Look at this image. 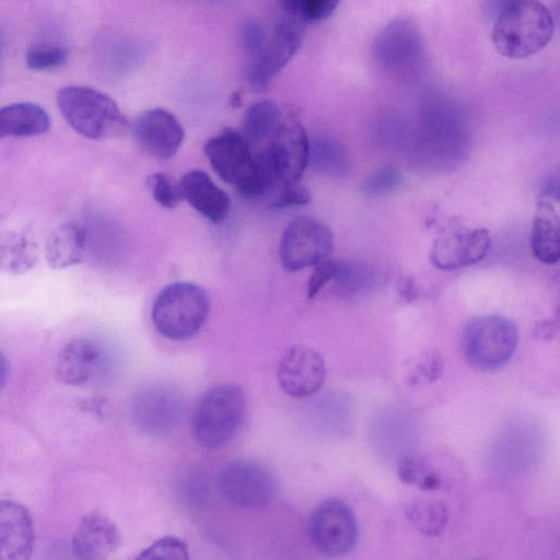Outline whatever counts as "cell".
I'll return each instance as SVG.
<instances>
[{
  "label": "cell",
  "instance_id": "6da1fadb",
  "mask_svg": "<svg viewBox=\"0 0 560 560\" xmlns=\"http://www.w3.org/2000/svg\"><path fill=\"white\" fill-rule=\"evenodd\" d=\"M492 42L510 59H523L542 50L551 40L553 19L539 0H522L493 22Z\"/></svg>",
  "mask_w": 560,
  "mask_h": 560
},
{
  "label": "cell",
  "instance_id": "7a4b0ae2",
  "mask_svg": "<svg viewBox=\"0 0 560 560\" xmlns=\"http://www.w3.org/2000/svg\"><path fill=\"white\" fill-rule=\"evenodd\" d=\"M57 105L69 126L89 139L116 136L128 124L116 102L92 88L65 86L57 94Z\"/></svg>",
  "mask_w": 560,
  "mask_h": 560
},
{
  "label": "cell",
  "instance_id": "3957f363",
  "mask_svg": "<svg viewBox=\"0 0 560 560\" xmlns=\"http://www.w3.org/2000/svg\"><path fill=\"white\" fill-rule=\"evenodd\" d=\"M246 396L236 384H222L208 389L197 402L191 418L196 442L205 448L226 444L244 418Z\"/></svg>",
  "mask_w": 560,
  "mask_h": 560
},
{
  "label": "cell",
  "instance_id": "277c9868",
  "mask_svg": "<svg viewBox=\"0 0 560 560\" xmlns=\"http://www.w3.org/2000/svg\"><path fill=\"white\" fill-rule=\"evenodd\" d=\"M209 311L210 298L203 288L191 282H174L156 296L152 306V320L165 338L184 340L201 329Z\"/></svg>",
  "mask_w": 560,
  "mask_h": 560
},
{
  "label": "cell",
  "instance_id": "5b68a950",
  "mask_svg": "<svg viewBox=\"0 0 560 560\" xmlns=\"http://www.w3.org/2000/svg\"><path fill=\"white\" fill-rule=\"evenodd\" d=\"M517 343L516 326L500 315L474 317L463 330L464 357L472 368L481 371H494L505 365Z\"/></svg>",
  "mask_w": 560,
  "mask_h": 560
},
{
  "label": "cell",
  "instance_id": "8992f818",
  "mask_svg": "<svg viewBox=\"0 0 560 560\" xmlns=\"http://www.w3.org/2000/svg\"><path fill=\"white\" fill-rule=\"evenodd\" d=\"M372 52L382 70L399 79L418 75L425 62L421 32L412 20L406 18L390 21L380 31Z\"/></svg>",
  "mask_w": 560,
  "mask_h": 560
},
{
  "label": "cell",
  "instance_id": "52a82bcc",
  "mask_svg": "<svg viewBox=\"0 0 560 560\" xmlns=\"http://www.w3.org/2000/svg\"><path fill=\"white\" fill-rule=\"evenodd\" d=\"M218 486L222 497L242 509H260L269 503L276 490L272 471L254 459H236L220 471Z\"/></svg>",
  "mask_w": 560,
  "mask_h": 560
},
{
  "label": "cell",
  "instance_id": "ba28073f",
  "mask_svg": "<svg viewBox=\"0 0 560 560\" xmlns=\"http://www.w3.org/2000/svg\"><path fill=\"white\" fill-rule=\"evenodd\" d=\"M304 23L298 18L281 19L258 57L248 65L247 83L252 91H268L273 79L293 58L302 45Z\"/></svg>",
  "mask_w": 560,
  "mask_h": 560
},
{
  "label": "cell",
  "instance_id": "9c48e42d",
  "mask_svg": "<svg viewBox=\"0 0 560 560\" xmlns=\"http://www.w3.org/2000/svg\"><path fill=\"white\" fill-rule=\"evenodd\" d=\"M314 547L329 557L349 553L359 537L358 522L351 508L342 500L323 501L312 513L308 526Z\"/></svg>",
  "mask_w": 560,
  "mask_h": 560
},
{
  "label": "cell",
  "instance_id": "30bf717a",
  "mask_svg": "<svg viewBox=\"0 0 560 560\" xmlns=\"http://www.w3.org/2000/svg\"><path fill=\"white\" fill-rule=\"evenodd\" d=\"M334 235L324 223L308 217L293 220L281 237L279 255L287 270L298 271L328 258Z\"/></svg>",
  "mask_w": 560,
  "mask_h": 560
},
{
  "label": "cell",
  "instance_id": "8fae6325",
  "mask_svg": "<svg viewBox=\"0 0 560 560\" xmlns=\"http://www.w3.org/2000/svg\"><path fill=\"white\" fill-rule=\"evenodd\" d=\"M205 154L218 176L245 197H249L255 177V160L249 142L235 130L226 129L205 144Z\"/></svg>",
  "mask_w": 560,
  "mask_h": 560
},
{
  "label": "cell",
  "instance_id": "7c38bea8",
  "mask_svg": "<svg viewBox=\"0 0 560 560\" xmlns=\"http://www.w3.org/2000/svg\"><path fill=\"white\" fill-rule=\"evenodd\" d=\"M490 246L491 238L487 229L450 223L435 236L430 257L436 268L455 270L479 262Z\"/></svg>",
  "mask_w": 560,
  "mask_h": 560
},
{
  "label": "cell",
  "instance_id": "4fadbf2b",
  "mask_svg": "<svg viewBox=\"0 0 560 560\" xmlns=\"http://www.w3.org/2000/svg\"><path fill=\"white\" fill-rule=\"evenodd\" d=\"M185 412L182 394L171 385L154 384L138 392L132 400L136 424L151 435H165L180 422Z\"/></svg>",
  "mask_w": 560,
  "mask_h": 560
},
{
  "label": "cell",
  "instance_id": "5bb4252c",
  "mask_svg": "<svg viewBox=\"0 0 560 560\" xmlns=\"http://www.w3.org/2000/svg\"><path fill=\"white\" fill-rule=\"evenodd\" d=\"M132 135L139 147L158 160L173 158L185 138L180 122L163 108H152L137 116Z\"/></svg>",
  "mask_w": 560,
  "mask_h": 560
},
{
  "label": "cell",
  "instance_id": "9a60e30c",
  "mask_svg": "<svg viewBox=\"0 0 560 560\" xmlns=\"http://www.w3.org/2000/svg\"><path fill=\"white\" fill-rule=\"evenodd\" d=\"M326 376L325 361L320 353L306 346H294L283 354L278 369V383L292 397L315 394Z\"/></svg>",
  "mask_w": 560,
  "mask_h": 560
},
{
  "label": "cell",
  "instance_id": "2e32d148",
  "mask_svg": "<svg viewBox=\"0 0 560 560\" xmlns=\"http://www.w3.org/2000/svg\"><path fill=\"white\" fill-rule=\"evenodd\" d=\"M121 537L116 524L104 513L85 514L72 536V551L83 560L108 558L120 546Z\"/></svg>",
  "mask_w": 560,
  "mask_h": 560
},
{
  "label": "cell",
  "instance_id": "e0dca14e",
  "mask_svg": "<svg viewBox=\"0 0 560 560\" xmlns=\"http://www.w3.org/2000/svg\"><path fill=\"white\" fill-rule=\"evenodd\" d=\"M35 532L28 510L13 500H0V560L31 557Z\"/></svg>",
  "mask_w": 560,
  "mask_h": 560
},
{
  "label": "cell",
  "instance_id": "ac0fdd59",
  "mask_svg": "<svg viewBox=\"0 0 560 560\" xmlns=\"http://www.w3.org/2000/svg\"><path fill=\"white\" fill-rule=\"evenodd\" d=\"M267 145L278 161L285 182H299L310 159V138L302 124L294 118L281 121Z\"/></svg>",
  "mask_w": 560,
  "mask_h": 560
},
{
  "label": "cell",
  "instance_id": "d6986e66",
  "mask_svg": "<svg viewBox=\"0 0 560 560\" xmlns=\"http://www.w3.org/2000/svg\"><path fill=\"white\" fill-rule=\"evenodd\" d=\"M179 186L183 199L202 217L214 224L225 220L230 211V198L207 173L189 171L180 178Z\"/></svg>",
  "mask_w": 560,
  "mask_h": 560
},
{
  "label": "cell",
  "instance_id": "ffe728a7",
  "mask_svg": "<svg viewBox=\"0 0 560 560\" xmlns=\"http://www.w3.org/2000/svg\"><path fill=\"white\" fill-rule=\"evenodd\" d=\"M103 353L93 341L78 338L69 341L57 359V378L68 385H81L94 376Z\"/></svg>",
  "mask_w": 560,
  "mask_h": 560
},
{
  "label": "cell",
  "instance_id": "44dd1931",
  "mask_svg": "<svg viewBox=\"0 0 560 560\" xmlns=\"http://www.w3.org/2000/svg\"><path fill=\"white\" fill-rule=\"evenodd\" d=\"M88 245L85 229L73 221L59 224L46 242V258L54 269L74 266L84 257Z\"/></svg>",
  "mask_w": 560,
  "mask_h": 560
},
{
  "label": "cell",
  "instance_id": "7402d4cb",
  "mask_svg": "<svg viewBox=\"0 0 560 560\" xmlns=\"http://www.w3.org/2000/svg\"><path fill=\"white\" fill-rule=\"evenodd\" d=\"M49 128L47 112L35 103L20 102L0 107V139L38 136Z\"/></svg>",
  "mask_w": 560,
  "mask_h": 560
},
{
  "label": "cell",
  "instance_id": "603a6c76",
  "mask_svg": "<svg viewBox=\"0 0 560 560\" xmlns=\"http://www.w3.org/2000/svg\"><path fill=\"white\" fill-rule=\"evenodd\" d=\"M38 245L31 232L5 231L0 234V270L20 275L32 269L38 259Z\"/></svg>",
  "mask_w": 560,
  "mask_h": 560
},
{
  "label": "cell",
  "instance_id": "cb8c5ba5",
  "mask_svg": "<svg viewBox=\"0 0 560 560\" xmlns=\"http://www.w3.org/2000/svg\"><path fill=\"white\" fill-rule=\"evenodd\" d=\"M404 511L413 528L428 537L441 535L448 522L447 508L439 500L417 498L410 500Z\"/></svg>",
  "mask_w": 560,
  "mask_h": 560
},
{
  "label": "cell",
  "instance_id": "d4e9b609",
  "mask_svg": "<svg viewBox=\"0 0 560 560\" xmlns=\"http://www.w3.org/2000/svg\"><path fill=\"white\" fill-rule=\"evenodd\" d=\"M281 124V109L270 100L252 104L244 116L243 136L249 143H256L272 137Z\"/></svg>",
  "mask_w": 560,
  "mask_h": 560
},
{
  "label": "cell",
  "instance_id": "484cf974",
  "mask_svg": "<svg viewBox=\"0 0 560 560\" xmlns=\"http://www.w3.org/2000/svg\"><path fill=\"white\" fill-rule=\"evenodd\" d=\"M308 164L331 176H342L349 171V158L345 148L338 141L326 137L310 140Z\"/></svg>",
  "mask_w": 560,
  "mask_h": 560
},
{
  "label": "cell",
  "instance_id": "4316f807",
  "mask_svg": "<svg viewBox=\"0 0 560 560\" xmlns=\"http://www.w3.org/2000/svg\"><path fill=\"white\" fill-rule=\"evenodd\" d=\"M532 249L541 262L553 265L560 258V231L558 221L546 215L535 218L532 231Z\"/></svg>",
  "mask_w": 560,
  "mask_h": 560
},
{
  "label": "cell",
  "instance_id": "83f0119b",
  "mask_svg": "<svg viewBox=\"0 0 560 560\" xmlns=\"http://www.w3.org/2000/svg\"><path fill=\"white\" fill-rule=\"evenodd\" d=\"M397 474L400 481L423 491H435L443 483L435 469L423 457L417 455L401 458L397 466Z\"/></svg>",
  "mask_w": 560,
  "mask_h": 560
},
{
  "label": "cell",
  "instance_id": "f1b7e54d",
  "mask_svg": "<svg viewBox=\"0 0 560 560\" xmlns=\"http://www.w3.org/2000/svg\"><path fill=\"white\" fill-rule=\"evenodd\" d=\"M26 65L35 71L54 70L68 60V50L57 44L42 43L31 46L25 55Z\"/></svg>",
  "mask_w": 560,
  "mask_h": 560
},
{
  "label": "cell",
  "instance_id": "f546056e",
  "mask_svg": "<svg viewBox=\"0 0 560 560\" xmlns=\"http://www.w3.org/2000/svg\"><path fill=\"white\" fill-rule=\"evenodd\" d=\"M147 183L154 200L164 208H176L184 200L179 182L165 173L151 174Z\"/></svg>",
  "mask_w": 560,
  "mask_h": 560
},
{
  "label": "cell",
  "instance_id": "4dcf8cb0",
  "mask_svg": "<svg viewBox=\"0 0 560 560\" xmlns=\"http://www.w3.org/2000/svg\"><path fill=\"white\" fill-rule=\"evenodd\" d=\"M443 359L439 351H424L409 371V385L430 384L436 381L443 372Z\"/></svg>",
  "mask_w": 560,
  "mask_h": 560
},
{
  "label": "cell",
  "instance_id": "1f68e13d",
  "mask_svg": "<svg viewBox=\"0 0 560 560\" xmlns=\"http://www.w3.org/2000/svg\"><path fill=\"white\" fill-rule=\"evenodd\" d=\"M137 558L187 560L189 559V549L187 544L180 538L165 536L143 549Z\"/></svg>",
  "mask_w": 560,
  "mask_h": 560
},
{
  "label": "cell",
  "instance_id": "d6a6232c",
  "mask_svg": "<svg viewBox=\"0 0 560 560\" xmlns=\"http://www.w3.org/2000/svg\"><path fill=\"white\" fill-rule=\"evenodd\" d=\"M402 182L401 174L394 167H384L370 176L363 184L365 196L378 197L393 192Z\"/></svg>",
  "mask_w": 560,
  "mask_h": 560
},
{
  "label": "cell",
  "instance_id": "836d02e7",
  "mask_svg": "<svg viewBox=\"0 0 560 560\" xmlns=\"http://www.w3.org/2000/svg\"><path fill=\"white\" fill-rule=\"evenodd\" d=\"M240 39L248 62H253L266 43L261 26L254 20H246L240 27Z\"/></svg>",
  "mask_w": 560,
  "mask_h": 560
},
{
  "label": "cell",
  "instance_id": "e575fe53",
  "mask_svg": "<svg viewBox=\"0 0 560 560\" xmlns=\"http://www.w3.org/2000/svg\"><path fill=\"white\" fill-rule=\"evenodd\" d=\"M340 0H299L298 15L305 23H318L328 19Z\"/></svg>",
  "mask_w": 560,
  "mask_h": 560
},
{
  "label": "cell",
  "instance_id": "d590c367",
  "mask_svg": "<svg viewBox=\"0 0 560 560\" xmlns=\"http://www.w3.org/2000/svg\"><path fill=\"white\" fill-rule=\"evenodd\" d=\"M310 200L311 194L304 185L299 182H290L280 187L272 206L277 208L303 206L308 203Z\"/></svg>",
  "mask_w": 560,
  "mask_h": 560
},
{
  "label": "cell",
  "instance_id": "8d00e7d4",
  "mask_svg": "<svg viewBox=\"0 0 560 560\" xmlns=\"http://www.w3.org/2000/svg\"><path fill=\"white\" fill-rule=\"evenodd\" d=\"M337 259L329 257L318 262L307 283V295L314 298L329 282H331L336 271Z\"/></svg>",
  "mask_w": 560,
  "mask_h": 560
},
{
  "label": "cell",
  "instance_id": "74e56055",
  "mask_svg": "<svg viewBox=\"0 0 560 560\" xmlns=\"http://www.w3.org/2000/svg\"><path fill=\"white\" fill-rule=\"evenodd\" d=\"M522 0H481V11L486 19L494 21L508 9Z\"/></svg>",
  "mask_w": 560,
  "mask_h": 560
},
{
  "label": "cell",
  "instance_id": "f35d334b",
  "mask_svg": "<svg viewBox=\"0 0 560 560\" xmlns=\"http://www.w3.org/2000/svg\"><path fill=\"white\" fill-rule=\"evenodd\" d=\"M557 332V326L552 320H544L536 325L535 335L540 339H552Z\"/></svg>",
  "mask_w": 560,
  "mask_h": 560
},
{
  "label": "cell",
  "instance_id": "ab89813d",
  "mask_svg": "<svg viewBox=\"0 0 560 560\" xmlns=\"http://www.w3.org/2000/svg\"><path fill=\"white\" fill-rule=\"evenodd\" d=\"M9 365L4 354L0 350V389L4 386L8 380Z\"/></svg>",
  "mask_w": 560,
  "mask_h": 560
},
{
  "label": "cell",
  "instance_id": "60d3db41",
  "mask_svg": "<svg viewBox=\"0 0 560 560\" xmlns=\"http://www.w3.org/2000/svg\"><path fill=\"white\" fill-rule=\"evenodd\" d=\"M2 46H3V36L0 33V56H1V51H2Z\"/></svg>",
  "mask_w": 560,
  "mask_h": 560
}]
</instances>
